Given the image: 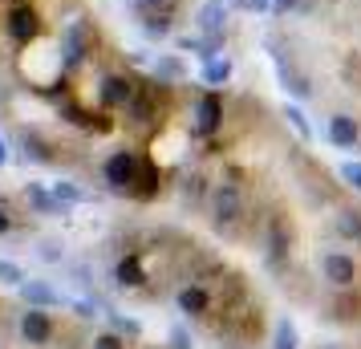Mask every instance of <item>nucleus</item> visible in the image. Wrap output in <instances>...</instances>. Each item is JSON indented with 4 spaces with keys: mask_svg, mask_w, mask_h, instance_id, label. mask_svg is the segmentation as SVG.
<instances>
[{
    "mask_svg": "<svg viewBox=\"0 0 361 349\" xmlns=\"http://www.w3.org/2000/svg\"><path fill=\"white\" fill-rule=\"evenodd\" d=\"M114 284L138 300L175 309L215 345L260 349L268 341V305L256 284L183 232H130L118 248Z\"/></svg>",
    "mask_w": 361,
    "mask_h": 349,
    "instance_id": "nucleus-1",
    "label": "nucleus"
},
{
    "mask_svg": "<svg viewBox=\"0 0 361 349\" xmlns=\"http://www.w3.org/2000/svg\"><path fill=\"white\" fill-rule=\"evenodd\" d=\"M94 329L37 305L0 300V349H85Z\"/></svg>",
    "mask_w": 361,
    "mask_h": 349,
    "instance_id": "nucleus-2",
    "label": "nucleus"
},
{
    "mask_svg": "<svg viewBox=\"0 0 361 349\" xmlns=\"http://www.w3.org/2000/svg\"><path fill=\"white\" fill-rule=\"evenodd\" d=\"M224 118H228L224 94L207 90V94H199V102H195V126H191V134H195V138H215V134L224 130Z\"/></svg>",
    "mask_w": 361,
    "mask_h": 349,
    "instance_id": "nucleus-3",
    "label": "nucleus"
},
{
    "mask_svg": "<svg viewBox=\"0 0 361 349\" xmlns=\"http://www.w3.org/2000/svg\"><path fill=\"white\" fill-rule=\"evenodd\" d=\"M329 142L341 150L361 147V118H353L349 110H337V114L329 118Z\"/></svg>",
    "mask_w": 361,
    "mask_h": 349,
    "instance_id": "nucleus-4",
    "label": "nucleus"
},
{
    "mask_svg": "<svg viewBox=\"0 0 361 349\" xmlns=\"http://www.w3.org/2000/svg\"><path fill=\"white\" fill-rule=\"evenodd\" d=\"M224 25H228V4L224 0H212L199 8V29L207 37H224Z\"/></svg>",
    "mask_w": 361,
    "mask_h": 349,
    "instance_id": "nucleus-5",
    "label": "nucleus"
},
{
    "mask_svg": "<svg viewBox=\"0 0 361 349\" xmlns=\"http://www.w3.org/2000/svg\"><path fill=\"white\" fill-rule=\"evenodd\" d=\"M171 29H175V13H171V4H166L163 13L154 8V13H142V33L147 37H171Z\"/></svg>",
    "mask_w": 361,
    "mask_h": 349,
    "instance_id": "nucleus-6",
    "label": "nucleus"
},
{
    "mask_svg": "<svg viewBox=\"0 0 361 349\" xmlns=\"http://www.w3.org/2000/svg\"><path fill=\"white\" fill-rule=\"evenodd\" d=\"M85 349H159L150 341H134V337H118V333H94Z\"/></svg>",
    "mask_w": 361,
    "mask_h": 349,
    "instance_id": "nucleus-7",
    "label": "nucleus"
},
{
    "mask_svg": "<svg viewBox=\"0 0 361 349\" xmlns=\"http://www.w3.org/2000/svg\"><path fill=\"white\" fill-rule=\"evenodd\" d=\"M231 57H212V61H203V82L207 85H228L231 82Z\"/></svg>",
    "mask_w": 361,
    "mask_h": 349,
    "instance_id": "nucleus-8",
    "label": "nucleus"
},
{
    "mask_svg": "<svg viewBox=\"0 0 361 349\" xmlns=\"http://www.w3.org/2000/svg\"><path fill=\"white\" fill-rule=\"evenodd\" d=\"M154 78H159V82H183V61L179 57H159V61H154Z\"/></svg>",
    "mask_w": 361,
    "mask_h": 349,
    "instance_id": "nucleus-9",
    "label": "nucleus"
},
{
    "mask_svg": "<svg viewBox=\"0 0 361 349\" xmlns=\"http://www.w3.org/2000/svg\"><path fill=\"white\" fill-rule=\"evenodd\" d=\"M284 118L293 122V130L300 134V138H312V126H309V118H305V110H296V106H284Z\"/></svg>",
    "mask_w": 361,
    "mask_h": 349,
    "instance_id": "nucleus-10",
    "label": "nucleus"
},
{
    "mask_svg": "<svg viewBox=\"0 0 361 349\" xmlns=\"http://www.w3.org/2000/svg\"><path fill=\"white\" fill-rule=\"evenodd\" d=\"M341 179L349 191H361V163H345L341 166Z\"/></svg>",
    "mask_w": 361,
    "mask_h": 349,
    "instance_id": "nucleus-11",
    "label": "nucleus"
},
{
    "mask_svg": "<svg viewBox=\"0 0 361 349\" xmlns=\"http://www.w3.org/2000/svg\"><path fill=\"white\" fill-rule=\"evenodd\" d=\"M235 8H244V13H268L272 0H235Z\"/></svg>",
    "mask_w": 361,
    "mask_h": 349,
    "instance_id": "nucleus-12",
    "label": "nucleus"
},
{
    "mask_svg": "<svg viewBox=\"0 0 361 349\" xmlns=\"http://www.w3.org/2000/svg\"><path fill=\"white\" fill-rule=\"evenodd\" d=\"M317 349H361V337H349V341H329V345H317Z\"/></svg>",
    "mask_w": 361,
    "mask_h": 349,
    "instance_id": "nucleus-13",
    "label": "nucleus"
},
{
    "mask_svg": "<svg viewBox=\"0 0 361 349\" xmlns=\"http://www.w3.org/2000/svg\"><path fill=\"white\" fill-rule=\"evenodd\" d=\"M296 4H300V0H276V4H272V8H276V13H293Z\"/></svg>",
    "mask_w": 361,
    "mask_h": 349,
    "instance_id": "nucleus-14",
    "label": "nucleus"
},
{
    "mask_svg": "<svg viewBox=\"0 0 361 349\" xmlns=\"http://www.w3.org/2000/svg\"><path fill=\"white\" fill-rule=\"evenodd\" d=\"M138 8H159V4H166V0H134Z\"/></svg>",
    "mask_w": 361,
    "mask_h": 349,
    "instance_id": "nucleus-15",
    "label": "nucleus"
},
{
    "mask_svg": "<svg viewBox=\"0 0 361 349\" xmlns=\"http://www.w3.org/2000/svg\"><path fill=\"white\" fill-rule=\"evenodd\" d=\"M8 163V150H4V142H0V166Z\"/></svg>",
    "mask_w": 361,
    "mask_h": 349,
    "instance_id": "nucleus-16",
    "label": "nucleus"
},
{
    "mask_svg": "<svg viewBox=\"0 0 361 349\" xmlns=\"http://www.w3.org/2000/svg\"><path fill=\"white\" fill-rule=\"evenodd\" d=\"M224 4H235V0H224Z\"/></svg>",
    "mask_w": 361,
    "mask_h": 349,
    "instance_id": "nucleus-17",
    "label": "nucleus"
}]
</instances>
